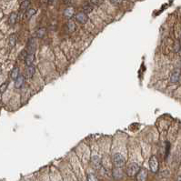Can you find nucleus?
Segmentation results:
<instances>
[{"label":"nucleus","mask_w":181,"mask_h":181,"mask_svg":"<svg viewBox=\"0 0 181 181\" xmlns=\"http://www.w3.org/2000/svg\"><path fill=\"white\" fill-rule=\"evenodd\" d=\"M16 43V36L15 34H13L9 37V45H10V47H15Z\"/></svg>","instance_id":"20"},{"label":"nucleus","mask_w":181,"mask_h":181,"mask_svg":"<svg viewBox=\"0 0 181 181\" xmlns=\"http://www.w3.org/2000/svg\"><path fill=\"white\" fill-rule=\"evenodd\" d=\"M16 18H18V14H16V13H12V14H11L10 16H9V19H8L9 24H10V25H14V24H16Z\"/></svg>","instance_id":"17"},{"label":"nucleus","mask_w":181,"mask_h":181,"mask_svg":"<svg viewBox=\"0 0 181 181\" xmlns=\"http://www.w3.org/2000/svg\"><path fill=\"white\" fill-rule=\"evenodd\" d=\"M136 181H147V170L146 168H140L138 173L136 175Z\"/></svg>","instance_id":"5"},{"label":"nucleus","mask_w":181,"mask_h":181,"mask_svg":"<svg viewBox=\"0 0 181 181\" xmlns=\"http://www.w3.org/2000/svg\"><path fill=\"white\" fill-rule=\"evenodd\" d=\"M92 10H93V7L90 4H86L83 7V12L86 14H89Z\"/></svg>","instance_id":"18"},{"label":"nucleus","mask_w":181,"mask_h":181,"mask_svg":"<svg viewBox=\"0 0 181 181\" xmlns=\"http://www.w3.org/2000/svg\"><path fill=\"white\" fill-rule=\"evenodd\" d=\"M24 83H25V78L23 76H19L15 81L16 88H20V87H22V86L24 85Z\"/></svg>","instance_id":"9"},{"label":"nucleus","mask_w":181,"mask_h":181,"mask_svg":"<svg viewBox=\"0 0 181 181\" xmlns=\"http://www.w3.org/2000/svg\"><path fill=\"white\" fill-rule=\"evenodd\" d=\"M87 181H98V180H97V178L96 177V175L90 173L87 175Z\"/></svg>","instance_id":"23"},{"label":"nucleus","mask_w":181,"mask_h":181,"mask_svg":"<svg viewBox=\"0 0 181 181\" xmlns=\"http://www.w3.org/2000/svg\"><path fill=\"white\" fill-rule=\"evenodd\" d=\"M140 170L139 165L136 163H131L127 167V175L128 177H134Z\"/></svg>","instance_id":"2"},{"label":"nucleus","mask_w":181,"mask_h":181,"mask_svg":"<svg viewBox=\"0 0 181 181\" xmlns=\"http://www.w3.org/2000/svg\"><path fill=\"white\" fill-rule=\"evenodd\" d=\"M7 86H8V83H7V82H5V83H3L1 86H0V93H1V94H3V93L5 90H7Z\"/></svg>","instance_id":"22"},{"label":"nucleus","mask_w":181,"mask_h":181,"mask_svg":"<svg viewBox=\"0 0 181 181\" xmlns=\"http://www.w3.org/2000/svg\"><path fill=\"white\" fill-rule=\"evenodd\" d=\"M112 160L116 167H122L126 162L124 156L122 154H120V153H115L112 157Z\"/></svg>","instance_id":"1"},{"label":"nucleus","mask_w":181,"mask_h":181,"mask_svg":"<svg viewBox=\"0 0 181 181\" xmlns=\"http://www.w3.org/2000/svg\"><path fill=\"white\" fill-rule=\"evenodd\" d=\"M180 76H181L180 69H178V68L174 69L173 72L171 73V76H170V82L171 83H177V82L179 81Z\"/></svg>","instance_id":"4"},{"label":"nucleus","mask_w":181,"mask_h":181,"mask_svg":"<svg viewBox=\"0 0 181 181\" xmlns=\"http://www.w3.org/2000/svg\"><path fill=\"white\" fill-rule=\"evenodd\" d=\"M35 48H36V40L35 38H31L28 42V49H29L28 53H34Z\"/></svg>","instance_id":"14"},{"label":"nucleus","mask_w":181,"mask_h":181,"mask_svg":"<svg viewBox=\"0 0 181 181\" xmlns=\"http://www.w3.org/2000/svg\"><path fill=\"white\" fill-rule=\"evenodd\" d=\"M74 13H75L74 7H68L64 11V16L68 18H71L74 16Z\"/></svg>","instance_id":"12"},{"label":"nucleus","mask_w":181,"mask_h":181,"mask_svg":"<svg viewBox=\"0 0 181 181\" xmlns=\"http://www.w3.org/2000/svg\"><path fill=\"white\" fill-rule=\"evenodd\" d=\"M76 20L80 24H86L88 21V16L84 12H79L76 15Z\"/></svg>","instance_id":"6"},{"label":"nucleus","mask_w":181,"mask_h":181,"mask_svg":"<svg viewBox=\"0 0 181 181\" xmlns=\"http://www.w3.org/2000/svg\"><path fill=\"white\" fill-rule=\"evenodd\" d=\"M34 59H35V55L34 53H28L26 55V57L25 58V63L27 67H29V66H32L33 62H34Z\"/></svg>","instance_id":"8"},{"label":"nucleus","mask_w":181,"mask_h":181,"mask_svg":"<svg viewBox=\"0 0 181 181\" xmlns=\"http://www.w3.org/2000/svg\"><path fill=\"white\" fill-rule=\"evenodd\" d=\"M91 3L93 5H100L103 2H104V0H90Z\"/></svg>","instance_id":"24"},{"label":"nucleus","mask_w":181,"mask_h":181,"mask_svg":"<svg viewBox=\"0 0 181 181\" xmlns=\"http://www.w3.org/2000/svg\"><path fill=\"white\" fill-rule=\"evenodd\" d=\"M46 33H47V29L45 28V27H41V28H39L36 32V36L38 38H43L44 36H45Z\"/></svg>","instance_id":"15"},{"label":"nucleus","mask_w":181,"mask_h":181,"mask_svg":"<svg viewBox=\"0 0 181 181\" xmlns=\"http://www.w3.org/2000/svg\"><path fill=\"white\" fill-rule=\"evenodd\" d=\"M149 167H150V170L153 173H157L158 171L159 164H158V160L156 156H152L149 158Z\"/></svg>","instance_id":"3"},{"label":"nucleus","mask_w":181,"mask_h":181,"mask_svg":"<svg viewBox=\"0 0 181 181\" xmlns=\"http://www.w3.org/2000/svg\"><path fill=\"white\" fill-rule=\"evenodd\" d=\"M177 181H181V176H179V177L178 178V179H177Z\"/></svg>","instance_id":"28"},{"label":"nucleus","mask_w":181,"mask_h":181,"mask_svg":"<svg viewBox=\"0 0 181 181\" xmlns=\"http://www.w3.org/2000/svg\"><path fill=\"white\" fill-rule=\"evenodd\" d=\"M113 177L115 178H121L123 177V171L121 170V168L120 167H116L113 169Z\"/></svg>","instance_id":"11"},{"label":"nucleus","mask_w":181,"mask_h":181,"mask_svg":"<svg viewBox=\"0 0 181 181\" xmlns=\"http://www.w3.org/2000/svg\"><path fill=\"white\" fill-rule=\"evenodd\" d=\"M179 50H180V43L179 42H177L176 44H175V51L178 52Z\"/></svg>","instance_id":"25"},{"label":"nucleus","mask_w":181,"mask_h":181,"mask_svg":"<svg viewBox=\"0 0 181 181\" xmlns=\"http://www.w3.org/2000/svg\"><path fill=\"white\" fill-rule=\"evenodd\" d=\"M72 1H73V0H64V3L65 4H70Z\"/></svg>","instance_id":"27"},{"label":"nucleus","mask_w":181,"mask_h":181,"mask_svg":"<svg viewBox=\"0 0 181 181\" xmlns=\"http://www.w3.org/2000/svg\"><path fill=\"white\" fill-rule=\"evenodd\" d=\"M36 73V68L34 66H29L26 68V75L27 78H32Z\"/></svg>","instance_id":"10"},{"label":"nucleus","mask_w":181,"mask_h":181,"mask_svg":"<svg viewBox=\"0 0 181 181\" xmlns=\"http://www.w3.org/2000/svg\"><path fill=\"white\" fill-rule=\"evenodd\" d=\"M20 75H19V68H14L12 69V71H11V73H10V76H11V78L16 80V78H18Z\"/></svg>","instance_id":"13"},{"label":"nucleus","mask_w":181,"mask_h":181,"mask_svg":"<svg viewBox=\"0 0 181 181\" xmlns=\"http://www.w3.org/2000/svg\"><path fill=\"white\" fill-rule=\"evenodd\" d=\"M91 162H92V165L94 166L95 167H97V168L101 167V159H100V157L98 156H97V155L92 156Z\"/></svg>","instance_id":"7"},{"label":"nucleus","mask_w":181,"mask_h":181,"mask_svg":"<svg viewBox=\"0 0 181 181\" xmlns=\"http://www.w3.org/2000/svg\"><path fill=\"white\" fill-rule=\"evenodd\" d=\"M35 14H36V10H35V9H33V8H30V9H28V10H26V13H25L26 18H32V16H34Z\"/></svg>","instance_id":"19"},{"label":"nucleus","mask_w":181,"mask_h":181,"mask_svg":"<svg viewBox=\"0 0 181 181\" xmlns=\"http://www.w3.org/2000/svg\"><path fill=\"white\" fill-rule=\"evenodd\" d=\"M109 1L114 5H120L122 3V0H109Z\"/></svg>","instance_id":"26"},{"label":"nucleus","mask_w":181,"mask_h":181,"mask_svg":"<svg viewBox=\"0 0 181 181\" xmlns=\"http://www.w3.org/2000/svg\"><path fill=\"white\" fill-rule=\"evenodd\" d=\"M54 1H55V0H49V1H48V2H49V3H53Z\"/></svg>","instance_id":"29"},{"label":"nucleus","mask_w":181,"mask_h":181,"mask_svg":"<svg viewBox=\"0 0 181 181\" xmlns=\"http://www.w3.org/2000/svg\"><path fill=\"white\" fill-rule=\"evenodd\" d=\"M29 5H30V1H29V0H25V1H23V2L21 3L20 10L21 11H26V10H28Z\"/></svg>","instance_id":"16"},{"label":"nucleus","mask_w":181,"mask_h":181,"mask_svg":"<svg viewBox=\"0 0 181 181\" xmlns=\"http://www.w3.org/2000/svg\"><path fill=\"white\" fill-rule=\"evenodd\" d=\"M68 30H69L70 32L75 31V29H76V24L74 23V21H72V20L68 21Z\"/></svg>","instance_id":"21"}]
</instances>
